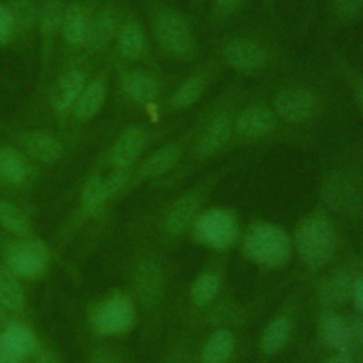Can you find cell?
<instances>
[{
	"instance_id": "cell-1",
	"label": "cell",
	"mask_w": 363,
	"mask_h": 363,
	"mask_svg": "<svg viewBox=\"0 0 363 363\" xmlns=\"http://www.w3.org/2000/svg\"><path fill=\"white\" fill-rule=\"evenodd\" d=\"M291 140L306 139L342 125L350 109L330 67L292 61L259 86Z\"/></svg>"
},
{
	"instance_id": "cell-2",
	"label": "cell",
	"mask_w": 363,
	"mask_h": 363,
	"mask_svg": "<svg viewBox=\"0 0 363 363\" xmlns=\"http://www.w3.org/2000/svg\"><path fill=\"white\" fill-rule=\"evenodd\" d=\"M210 52L220 60L225 71L244 81H265L295 61L281 26L269 20L224 28L211 37Z\"/></svg>"
},
{
	"instance_id": "cell-3",
	"label": "cell",
	"mask_w": 363,
	"mask_h": 363,
	"mask_svg": "<svg viewBox=\"0 0 363 363\" xmlns=\"http://www.w3.org/2000/svg\"><path fill=\"white\" fill-rule=\"evenodd\" d=\"M149 35L160 58L174 65L191 67L201 58L197 30L173 0H146Z\"/></svg>"
},
{
	"instance_id": "cell-4",
	"label": "cell",
	"mask_w": 363,
	"mask_h": 363,
	"mask_svg": "<svg viewBox=\"0 0 363 363\" xmlns=\"http://www.w3.org/2000/svg\"><path fill=\"white\" fill-rule=\"evenodd\" d=\"M272 140L291 139L261 88L250 89L235 113L231 146Z\"/></svg>"
},
{
	"instance_id": "cell-5",
	"label": "cell",
	"mask_w": 363,
	"mask_h": 363,
	"mask_svg": "<svg viewBox=\"0 0 363 363\" xmlns=\"http://www.w3.org/2000/svg\"><path fill=\"white\" fill-rule=\"evenodd\" d=\"M224 74L225 68L214 54L201 57L164 95L160 104L162 115L174 116L193 109L206 99Z\"/></svg>"
},
{
	"instance_id": "cell-6",
	"label": "cell",
	"mask_w": 363,
	"mask_h": 363,
	"mask_svg": "<svg viewBox=\"0 0 363 363\" xmlns=\"http://www.w3.org/2000/svg\"><path fill=\"white\" fill-rule=\"evenodd\" d=\"M343 163L332 166L320 182V199L323 204L339 213H354L363 206V174L349 155H343Z\"/></svg>"
},
{
	"instance_id": "cell-7",
	"label": "cell",
	"mask_w": 363,
	"mask_h": 363,
	"mask_svg": "<svg viewBox=\"0 0 363 363\" xmlns=\"http://www.w3.org/2000/svg\"><path fill=\"white\" fill-rule=\"evenodd\" d=\"M296 250L311 268H319L325 265L333 254L335 248V234L329 218L320 213L315 211L298 224L295 233Z\"/></svg>"
},
{
	"instance_id": "cell-8",
	"label": "cell",
	"mask_w": 363,
	"mask_h": 363,
	"mask_svg": "<svg viewBox=\"0 0 363 363\" xmlns=\"http://www.w3.org/2000/svg\"><path fill=\"white\" fill-rule=\"evenodd\" d=\"M244 247L254 261L267 267H279L291 255L288 234L281 227L269 223L252 225L245 235Z\"/></svg>"
},
{
	"instance_id": "cell-9",
	"label": "cell",
	"mask_w": 363,
	"mask_h": 363,
	"mask_svg": "<svg viewBox=\"0 0 363 363\" xmlns=\"http://www.w3.org/2000/svg\"><path fill=\"white\" fill-rule=\"evenodd\" d=\"M6 268L18 278L41 277L50 264V252L44 242L34 238L13 241L4 250Z\"/></svg>"
},
{
	"instance_id": "cell-10",
	"label": "cell",
	"mask_w": 363,
	"mask_h": 363,
	"mask_svg": "<svg viewBox=\"0 0 363 363\" xmlns=\"http://www.w3.org/2000/svg\"><path fill=\"white\" fill-rule=\"evenodd\" d=\"M121 95L138 106L160 105L164 98V82L153 68H129L119 77Z\"/></svg>"
},
{
	"instance_id": "cell-11",
	"label": "cell",
	"mask_w": 363,
	"mask_h": 363,
	"mask_svg": "<svg viewBox=\"0 0 363 363\" xmlns=\"http://www.w3.org/2000/svg\"><path fill=\"white\" fill-rule=\"evenodd\" d=\"M150 123H136L123 129L115 139L111 149V164L118 170H129L130 166L139 159L147 143L153 136L163 132L162 128Z\"/></svg>"
},
{
	"instance_id": "cell-12",
	"label": "cell",
	"mask_w": 363,
	"mask_h": 363,
	"mask_svg": "<svg viewBox=\"0 0 363 363\" xmlns=\"http://www.w3.org/2000/svg\"><path fill=\"white\" fill-rule=\"evenodd\" d=\"M196 237L206 245L217 250L227 248L238 235V224L233 211L210 208L197 216L194 223Z\"/></svg>"
},
{
	"instance_id": "cell-13",
	"label": "cell",
	"mask_w": 363,
	"mask_h": 363,
	"mask_svg": "<svg viewBox=\"0 0 363 363\" xmlns=\"http://www.w3.org/2000/svg\"><path fill=\"white\" fill-rule=\"evenodd\" d=\"M133 303L122 295L101 302L91 315L92 330L101 336H113L129 330L135 323Z\"/></svg>"
},
{
	"instance_id": "cell-14",
	"label": "cell",
	"mask_w": 363,
	"mask_h": 363,
	"mask_svg": "<svg viewBox=\"0 0 363 363\" xmlns=\"http://www.w3.org/2000/svg\"><path fill=\"white\" fill-rule=\"evenodd\" d=\"M328 65L342 84L350 108L356 112L363 125V68L356 65L345 52L326 45Z\"/></svg>"
},
{
	"instance_id": "cell-15",
	"label": "cell",
	"mask_w": 363,
	"mask_h": 363,
	"mask_svg": "<svg viewBox=\"0 0 363 363\" xmlns=\"http://www.w3.org/2000/svg\"><path fill=\"white\" fill-rule=\"evenodd\" d=\"M320 6L319 37L326 45L337 33L363 23V0H323Z\"/></svg>"
},
{
	"instance_id": "cell-16",
	"label": "cell",
	"mask_w": 363,
	"mask_h": 363,
	"mask_svg": "<svg viewBox=\"0 0 363 363\" xmlns=\"http://www.w3.org/2000/svg\"><path fill=\"white\" fill-rule=\"evenodd\" d=\"M115 44L123 61L129 64H152V40L149 31L136 16H125Z\"/></svg>"
},
{
	"instance_id": "cell-17",
	"label": "cell",
	"mask_w": 363,
	"mask_h": 363,
	"mask_svg": "<svg viewBox=\"0 0 363 363\" xmlns=\"http://www.w3.org/2000/svg\"><path fill=\"white\" fill-rule=\"evenodd\" d=\"M190 130L186 126L182 133L153 150L138 167L139 179H155L160 177L173 170L184 157L189 146Z\"/></svg>"
},
{
	"instance_id": "cell-18",
	"label": "cell",
	"mask_w": 363,
	"mask_h": 363,
	"mask_svg": "<svg viewBox=\"0 0 363 363\" xmlns=\"http://www.w3.org/2000/svg\"><path fill=\"white\" fill-rule=\"evenodd\" d=\"M125 14L116 4H105L89 17L84 47L89 52H101L115 43Z\"/></svg>"
},
{
	"instance_id": "cell-19",
	"label": "cell",
	"mask_w": 363,
	"mask_h": 363,
	"mask_svg": "<svg viewBox=\"0 0 363 363\" xmlns=\"http://www.w3.org/2000/svg\"><path fill=\"white\" fill-rule=\"evenodd\" d=\"M86 84L88 74L82 68L67 69L58 78L51 91L50 104L52 106V111L58 115L71 112Z\"/></svg>"
},
{
	"instance_id": "cell-20",
	"label": "cell",
	"mask_w": 363,
	"mask_h": 363,
	"mask_svg": "<svg viewBox=\"0 0 363 363\" xmlns=\"http://www.w3.org/2000/svg\"><path fill=\"white\" fill-rule=\"evenodd\" d=\"M204 193L206 187L200 186L183 193L173 201L166 216V230L170 234L183 233L190 223L197 218L200 206L204 200Z\"/></svg>"
},
{
	"instance_id": "cell-21",
	"label": "cell",
	"mask_w": 363,
	"mask_h": 363,
	"mask_svg": "<svg viewBox=\"0 0 363 363\" xmlns=\"http://www.w3.org/2000/svg\"><path fill=\"white\" fill-rule=\"evenodd\" d=\"M20 145L30 157L47 164L55 163L64 153L61 140L45 130H28L21 133Z\"/></svg>"
},
{
	"instance_id": "cell-22",
	"label": "cell",
	"mask_w": 363,
	"mask_h": 363,
	"mask_svg": "<svg viewBox=\"0 0 363 363\" xmlns=\"http://www.w3.org/2000/svg\"><path fill=\"white\" fill-rule=\"evenodd\" d=\"M65 4L61 0H45L37 13V24L41 37V60L43 65L50 58L54 41L60 33L61 16Z\"/></svg>"
},
{
	"instance_id": "cell-23",
	"label": "cell",
	"mask_w": 363,
	"mask_h": 363,
	"mask_svg": "<svg viewBox=\"0 0 363 363\" xmlns=\"http://www.w3.org/2000/svg\"><path fill=\"white\" fill-rule=\"evenodd\" d=\"M0 349L21 360L38 350V340L28 326L20 322H10L0 333Z\"/></svg>"
},
{
	"instance_id": "cell-24",
	"label": "cell",
	"mask_w": 363,
	"mask_h": 363,
	"mask_svg": "<svg viewBox=\"0 0 363 363\" xmlns=\"http://www.w3.org/2000/svg\"><path fill=\"white\" fill-rule=\"evenodd\" d=\"M108 96V81L105 75H99L86 84L75 102L71 113L79 122H86L95 118L104 108Z\"/></svg>"
},
{
	"instance_id": "cell-25",
	"label": "cell",
	"mask_w": 363,
	"mask_h": 363,
	"mask_svg": "<svg viewBox=\"0 0 363 363\" xmlns=\"http://www.w3.org/2000/svg\"><path fill=\"white\" fill-rule=\"evenodd\" d=\"M89 17L91 16L86 13L82 4L77 1L65 4L61 16L60 34L64 38L67 45L84 47L86 33H88Z\"/></svg>"
},
{
	"instance_id": "cell-26",
	"label": "cell",
	"mask_w": 363,
	"mask_h": 363,
	"mask_svg": "<svg viewBox=\"0 0 363 363\" xmlns=\"http://www.w3.org/2000/svg\"><path fill=\"white\" fill-rule=\"evenodd\" d=\"M135 289L140 302L146 308H152L159 302L162 296L163 281L160 268L155 261L147 259L138 267L135 274Z\"/></svg>"
},
{
	"instance_id": "cell-27",
	"label": "cell",
	"mask_w": 363,
	"mask_h": 363,
	"mask_svg": "<svg viewBox=\"0 0 363 363\" xmlns=\"http://www.w3.org/2000/svg\"><path fill=\"white\" fill-rule=\"evenodd\" d=\"M250 1L251 0H208L206 24L211 33V37L233 26Z\"/></svg>"
},
{
	"instance_id": "cell-28",
	"label": "cell",
	"mask_w": 363,
	"mask_h": 363,
	"mask_svg": "<svg viewBox=\"0 0 363 363\" xmlns=\"http://www.w3.org/2000/svg\"><path fill=\"white\" fill-rule=\"evenodd\" d=\"M31 174L27 157L14 147H0V182L13 186L24 184Z\"/></svg>"
},
{
	"instance_id": "cell-29",
	"label": "cell",
	"mask_w": 363,
	"mask_h": 363,
	"mask_svg": "<svg viewBox=\"0 0 363 363\" xmlns=\"http://www.w3.org/2000/svg\"><path fill=\"white\" fill-rule=\"evenodd\" d=\"M26 305V294L13 272L7 268H0V306L11 312H18Z\"/></svg>"
},
{
	"instance_id": "cell-30",
	"label": "cell",
	"mask_w": 363,
	"mask_h": 363,
	"mask_svg": "<svg viewBox=\"0 0 363 363\" xmlns=\"http://www.w3.org/2000/svg\"><path fill=\"white\" fill-rule=\"evenodd\" d=\"M109 199L111 196L108 193L104 177L91 176L85 182L81 193V204L86 216H94L99 213Z\"/></svg>"
},
{
	"instance_id": "cell-31",
	"label": "cell",
	"mask_w": 363,
	"mask_h": 363,
	"mask_svg": "<svg viewBox=\"0 0 363 363\" xmlns=\"http://www.w3.org/2000/svg\"><path fill=\"white\" fill-rule=\"evenodd\" d=\"M234 349V336L228 330L213 333L201 352L203 363H225Z\"/></svg>"
},
{
	"instance_id": "cell-32",
	"label": "cell",
	"mask_w": 363,
	"mask_h": 363,
	"mask_svg": "<svg viewBox=\"0 0 363 363\" xmlns=\"http://www.w3.org/2000/svg\"><path fill=\"white\" fill-rule=\"evenodd\" d=\"M0 225L9 233L24 238L31 233V224L26 213L9 200L0 199Z\"/></svg>"
},
{
	"instance_id": "cell-33",
	"label": "cell",
	"mask_w": 363,
	"mask_h": 363,
	"mask_svg": "<svg viewBox=\"0 0 363 363\" xmlns=\"http://www.w3.org/2000/svg\"><path fill=\"white\" fill-rule=\"evenodd\" d=\"M320 333L326 345H329L332 349H336L342 354H346L350 347L352 337L349 329L339 318L325 316L320 323Z\"/></svg>"
},
{
	"instance_id": "cell-34",
	"label": "cell",
	"mask_w": 363,
	"mask_h": 363,
	"mask_svg": "<svg viewBox=\"0 0 363 363\" xmlns=\"http://www.w3.org/2000/svg\"><path fill=\"white\" fill-rule=\"evenodd\" d=\"M291 335V323L285 318L274 319L264 330L262 349L268 354H274L282 349Z\"/></svg>"
},
{
	"instance_id": "cell-35",
	"label": "cell",
	"mask_w": 363,
	"mask_h": 363,
	"mask_svg": "<svg viewBox=\"0 0 363 363\" xmlns=\"http://www.w3.org/2000/svg\"><path fill=\"white\" fill-rule=\"evenodd\" d=\"M4 4L11 10L20 34L30 30L37 21L38 9L34 0H7Z\"/></svg>"
},
{
	"instance_id": "cell-36",
	"label": "cell",
	"mask_w": 363,
	"mask_h": 363,
	"mask_svg": "<svg viewBox=\"0 0 363 363\" xmlns=\"http://www.w3.org/2000/svg\"><path fill=\"white\" fill-rule=\"evenodd\" d=\"M218 291V279L211 274L200 275L191 286V298L197 305L208 303Z\"/></svg>"
},
{
	"instance_id": "cell-37",
	"label": "cell",
	"mask_w": 363,
	"mask_h": 363,
	"mask_svg": "<svg viewBox=\"0 0 363 363\" xmlns=\"http://www.w3.org/2000/svg\"><path fill=\"white\" fill-rule=\"evenodd\" d=\"M18 34V27L11 10L0 1V47L13 43Z\"/></svg>"
},
{
	"instance_id": "cell-38",
	"label": "cell",
	"mask_w": 363,
	"mask_h": 363,
	"mask_svg": "<svg viewBox=\"0 0 363 363\" xmlns=\"http://www.w3.org/2000/svg\"><path fill=\"white\" fill-rule=\"evenodd\" d=\"M301 21L299 27L303 34L309 33L318 23L320 13V0H299Z\"/></svg>"
},
{
	"instance_id": "cell-39",
	"label": "cell",
	"mask_w": 363,
	"mask_h": 363,
	"mask_svg": "<svg viewBox=\"0 0 363 363\" xmlns=\"http://www.w3.org/2000/svg\"><path fill=\"white\" fill-rule=\"evenodd\" d=\"M259 1L262 4V10L265 13L267 20H269L271 23H274L277 26H282L281 7L282 6L292 7V4H294V0H259Z\"/></svg>"
},
{
	"instance_id": "cell-40",
	"label": "cell",
	"mask_w": 363,
	"mask_h": 363,
	"mask_svg": "<svg viewBox=\"0 0 363 363\" xmlns=\"http://www.w3.org/2000/svg\"><path fill=\"white\" fill-rule=\"evenodd\" d=\"M347 294V278H336L333 279L323 292V296L329 302H339Z\"/></svg>"
},
{
	"instance_id": "cell-41",
	"label": "cell",
	"mask_w": 363,
	"mask_h": 363,
	"mask_svg": "<svg viewBox=\"0 0 363 363\" xmlns=\"http://www.w3.org/2000/svg\"><path fill=\"white\" fill-rule=\"evenodd\" d=\"M33 363H60V360L57 359V356L50 352V350H37L34 353V359Z\"/></svg>"
},
{
	"instance_id": "cell-42",
	"label": "cell",
	"mask_w": 363,
	"mask_h": 363,
	"mask_svg": "<svg viewBox=\"0 0 363 363\" xmlns=\"http://www.w3.org/2000/svg\"><path fill=\"white\" fill-rule=\"evenodd\" d=\"M92 363H121L112 353L105 350H98L92 356Z\"/></svg>"
},
{
	"instance_id": "cell-43",
	"label": "cell",
	"mask_w": 363,
	"mask_h": 363,
	"mask_svg": "<svg viewBox=\"0 0 363 363\" xmlns=\"http://www.w3.org/2000/svg\"><path fill=\"white\" fill-rule=\"evenodd\" d=\"M353 298L354 303L359 311L363 312V279H359L353 288Z\"/></svg>"
},
{
	"instance_id": "cell-44",
	"label": "cell",
	"mask_w": 363,
	"mask_h": 363,
	"mask_svg": "<svg viewBox=\"0 0 363 363\" xmlns=\"http://www.w3.org/2000/svg\"><path fill=\"white\" fill-rule=\"evenodd\" d=\"M21 360L0 349V363H20Z\"/></svg>"
},
{
	"instance_id": "cell-45",
	"label": "cell",
	"mask_w": 363,
	"mask_h": 363,
	"mask_svg": "<svg viewBox=\"0 0 363 363\" xmlns=\"http://www.w3.org/2000/svg\"><path fill=\"white\" fill-rule=\"evenodd\" d=\"M328 363H352L350 359L346 356V354H337V356H333L328 360Z\"/></svg>"
},
{
	"instance_id": "cell-46",
	"label": "cell",
	"mask_w": 363,
	"mask_h": 363,
	"mask_svg": "<svg viewBox=\"0 0 363 363\" xmlns=\"http://www.w3.org/2000/svg\"><path fill=\"white\" fill-rule=\"evenodd\" d=\"M1 318H3V313H1V311H0V326H1Z\"/></svg>"
}]
</instances>
